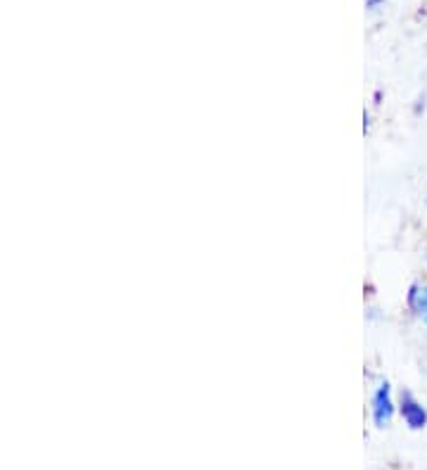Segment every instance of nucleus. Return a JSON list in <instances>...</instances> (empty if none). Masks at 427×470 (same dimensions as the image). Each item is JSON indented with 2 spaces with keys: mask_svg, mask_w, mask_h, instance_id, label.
Here are the masks:
<instances>
[{
  "mask_svg": "<svg viewBox=\"0 0 427 470\" xmlns=\"http://www.w3.org/2000/svg\"><path fill=\"white\" fill-rule=\"evenodd\" d=\"M401 416H403V421L409 423V428H413V430L425 428V423H427L425 409H422V406L418 404V402H415L409 392L401 394Z\"/></svg>",
  "mask_w": 427,
  "mask_h": 470,
  "instance_id": "f257e3e1",
  "label": "nucleus"
},
{
  "mask_svg": "<svg viewBox=\"0 0 427 470\" xmlns=\"http://www.w3.org/2000/svg\"><path fill=\"white\" fill-rule=\"evenodd\" d=\"M391 413H394V406H391V399H390V390L385 387H380L378 392L373 397V418H375V425L378 428H385L387 423L391 421Z\"/></svg>",
  "mask_w": 427,
  "mask_h": 470,
  "instance_id": "f03ea898",
  "label": "nucleus"
}]
</instances>
